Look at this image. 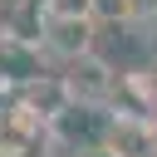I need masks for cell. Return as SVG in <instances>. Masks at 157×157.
<instances>
[{"mask_svg": "<svg viewBox=\"0 0 157 157\" xmlns=\"http://www.w3.org/2000/svg\"><path fill=\"white\" fill-rule=\"evenodd\" d=\"M152 25H157V20H152ZM152 59H157V34H152Z\"/></svg>", "mask_w": 157, "mask_h": 157, "instance_id": "obj_9", "label": "cell"}, {"mask_svg": "<svg viewBox=\"0 0 157 157\" xmlns=\"http://www.w3.org/2000/svg\"><path fill=\"white\" fill-rule=\"evenodd\" d=\"M20 103H25V108L49 128V123L74 103V98H69V88H64V78H59V74H39L34 83H25V88H20Z\"/></svg>", "mask_w": 157, "mask_h": 157, "instance_id": "obj_6", "label": "cell"}, {"mask_svg": "<svg viewBox=\"0 0 157 157\" xmlns=\"http://www.w3.org/2000/svg\"><path fill=\"white\" fill-rule=\"evenodd\" d=\"M142 15V0H93V20H118V25H128V20H137Z\"/></svg>", "mask_w": 157, "mask_h": 157, "instance_id": "obj_7", "label": "cell"}, {"mask_svg": "<svg viewBox=\"0 0 157 157\" xmlns=\"http://www.w3.org/2000/svg\"><path fill=\"white\" fill-rule=\"evenodd\" d=\"M113 108L157 123V59H147V64L118 74V98H113Z\"/></svg>", "mask_w": 157, "mask_h": 157, "instance_id": "obj_4", "label": "cell"}, {"mask_svg": "<svg viewBox=\"0 0 157 157\" xmlns=\"http://www.w3.org/2000/svg\"><path fill=\"white\" fill-rule=\"evenodd\" d=\"M59 78H64L69 98H74V103H83V108H113V98H118V69H113L98 49H93V54L69 59Z\"/></svg>", "mask_w": 157, "mask_h": 157, "instance_id": "obj_1", "label": "cell"}, {"mask_svg": "<svg viewBox=\"0 0 157 157\" xmlns=\"http://www.w3.org/2000/svg\"><path fill=\"white\" fill-rule=\"evenodd\" d=\"M152 157H157V152H152Z\"/></svg>", "mask_w": 157, "mask_h": 157, "instance_id": "obj_10", "label": "cell"}, {"mask_svg": "<svg viewBox=\"0 0 157 157\" xmlns=\"http://www.w3.org/2000/svg\"><path fill=\"white\" fill-rule=\"evenodd\" d=\"M103 147H108L113 157H152V152H157V123H147V118H132V113H118V108H108Z\"/></svg>", "mask_w": 157, "mask_h": 157, "instance_id": "obj_3", "label": "cell"}, {"mask_svg": "<svg viewBox=\"0 0 157 157\" xmlns=\"http://www.w3.org/2000/svg\"><path fill=\"white\" fill-rule=\"evenodd\" d=\"M39 49L59 54L64 64L98 49V20H69V15H39Z\"/></svg>", "mask_w": 157, "mask_h": 157, "instance_id": "obj_2", "label": "cell"}, {"mask_svg": "<svg viewBox=\"0 0 157 157\" xmlns=\"http://www.w3.org/2000/svg\"><path fill=\"white\" fill-rule=\"evenodd\" d=\"M39 15H69V20H93V0H44Z\"/></svg>", "mask_w": 157, "mask_h": 157, "instance_id": "obj_8", "label": "cell"}, {"mask_svg": "<svg viewBox=\"0 0 157 157\" xmlns=\"http://www.w3.org/2000/svg\"><path fill=\"white\" fill-rule=\"evenodd\" d=\"M39 74H49L44 54H39V39H29V34H0V83L25 88Z\"/></svg>", "mask_w": 157, "mask_h": 157, "instance_id": "obj_5", "label": "cell"}]
</instances>
